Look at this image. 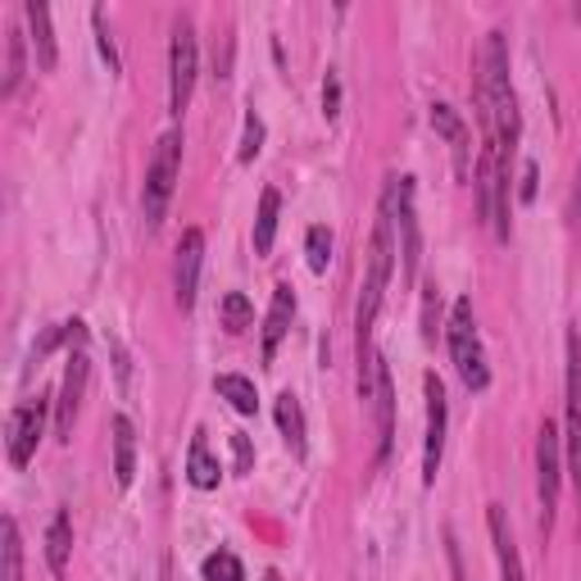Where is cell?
Masks as SVG:
<instances>
[{"label":"cell","mask_w":581,"mask_h":581,"mask_svg":"<svg viewBox=\"0 0 581 581\" xmlns=\"http://www.w3.org/2000/svg\"><path fill=\"white\" fill-rule=\"evenodd\" d=\"M360 391H364V400L373 404V418H377V454L386 459V454H391V432H395V391H391V368H386V360H382L377 351L360 364Z\"/></svg>","instance_id":"obj_8"},{"label":"cell","mask_w":581,"mask_h":581,"mask_svg":"<svg viewBox=\"0 0 581 581\" xmlns=\"http://www.w3.org/2000/svg\"><path fill=\"white\" fill-rule=\"evenodd\" d=\"M305 255H309V268H314V273H327V264H332V232H327L323 223H314V227H309V237H305Z\"/></svg>","instance_id":"obj_27"},{"label":"cell","mask_w":581,"mask_h":581,"mask_svg":"<svg viewBox=\"0 0 581 581\" xmlns=\"http://www.w3.org/2000/svg\"><path fill=\"white\" fill-rule=\"evenodd\" d=\"M559 477H563V450H559V432L545 418L541 436H536V495H541V532L554 528V509H559Z\"/></svg>","instance_id":"obj_9"},{"label":"cell","mask_w":581,"mask_h":581,"mask_svg":"<svg viewBox=\"0 0 581 581\" xmlns=\"http://www.w3.org/2000/svg\"><path fill=\"white\" fill-rule=\"evenodd\" d=\"M477 205L495 237L509 242V159L500 155V146L491 137L477 155Z\"/></svg>","instance_id":"obj_6"},{"label":"cell","mask_w":581,"mask_h":581,"mask_svg":"<svg viewBox=\"0 0 581 581\" xmlns=\"http://www.w3.org/2000/svg\"><path fill=\"white\" fill-rule=\"evenodd\" d=\"M205 581H246V568H242V559H237V554L218 550V554H209V559H205Z\"/></svg>","instance_id":"obj_28"},{"label":"cell","mask_w":581,"mask_h":581,"mask_svg":"<svg viewBox=\"0 0 581 581\" xmlns=\"http://www.w3.org/2000/svg\"><path fill=\"white\" fill-rule=\"evenodd\" d=\"M423 391H427V441H423V482L432 486L436 473H441V454H445V423H450V410H445V386L436 373L423 377Z\"/></svg>","instance_id":"obj_11"},{"label":"cell","mask_w":581,"mask_h":581,"mask_svg":"<svg viewBox=\"0 0 581 581\" xmlns=\"http://www.w3.org/2000/svg\"><path fill=\"white\" fill-rule=\"evenodd\" d=\"M486 522H491V541H495V559H500V581H528V577H522V559H518V545H513V532H509L504 509L491 504Z\"/></svg>","instance_id":"obj_17"},{"label":"cell","mask_w":581,"mask_h":581,"mask_svg":"<svg viewBox=\"0 0 581 581\" xmlns=\"http://www.w3.org/2000/svg\"><path fill=\"white\" fill-rule=\"evenodd\" d=\"M290 314H296V296H290V286L282 282L273 290V305H268V318H264V364L277 360V345L290 332Z\"/></svg>","instance_id":"obj_16"},{"label":"cell","mask_w":581,"mask_h":581,"mask_svg":"<svg viewBox=\"0 0 581 581\" xmlns=\"http://www.w3.org/2000/svg\"><path fill=\"white\" fill-rule=\"evenodd\" d=\"M522 200H536V164H528L522 168V191H518Z\"/></svg>","instance_id":"obj_36"},{"label":"cell","mask_w":581,"mask_h":581,"mask_svg":"<svg viewBox=\"0 0 581 581\" xmlns=\"http://www.w3.org/2000/svg\"><path fill=\"white\" fill-rule=\"evenodd\" d=\"M23 19L32 28V46H37V69H55L60 65V46H55V28H50V10L41 6V0H28L23 6Z\"/></svg>","instance_id":"obj_19"},{"label":"cell","mask_w":581,"mask_h":581,"mask_svg":"<svg viewBox=\"0 0 581 581\" xmlns=\"http://www.w3.org/2000/svg\"><path fill=\"white\" fill-rule=\"evenodd\" d=\"M196 69H200V46H196V23L187 14L173 19V41H168V105L183 114L196 91Z\"/></svg>","instance_id":"obj_7"},{"label":"cell","mask_w":581,"mask_h":581,"mask_svg":"<svg viewBox=\"0 0 581 581\" xmlns=\"http://www.w3.org/2000/svg\"><path fill=\"white\" fill-rule=\"evenodd\" d=\"M91 28H96V41H100V55H105L109 73H124V65H119V50H114V37H109V28H105V10H100V6L91 10Z\"/></svg>","instance_id":"obj_30"},{"label":"cell","mask_w":581,"mask_h":581,"mask_svg":"<svg viewBox=\"0 0 581 581\" xmlns=\"http://www.w3.org/2000/svg\"><path fill=\"white\" fill-rule=\"evenodd\" d=\"M250 323H255L250 301L242 296V290H227V296H223V327H227V332H246Z\"/></svg>","instance_id":"obj_26"},{"label":"cell","mask_w":581,"mask_h":581,"mask_svg":"<svg viewBox=\"0 0 581 581\" xmlns=\"http://www.w3.org/2000/svg\"><path fill=\"white\" fill-rule=\"evenodd\" d=\"M69 554H73V518H69V509H60L46 528V563L55 577L69 572Z\"/></svg>","instance_id":"obj_20"},{"label":"cell","mask_w":581,"mask_h":581,"mask_svg":"<svg viewBox=\"0 0 581 581\" xmlns=\"http://www.w3.org/2000/svg\"><path fill=\"white\" fill-rule=\"evenodd\" d=\"M200 264H205V232H200V227H187L183 242H178V259H173V290H178V305H183V309L196 305Z\"/></svg>","instance_id":"obj_13"},{"label":"cell","mask_w":581,"mask_h":581,"mask_svg":"<svg viewBox=\"0 0 581 581\" xmlns=\"http://www.w3.org/2000/svg\"><path fill=\"white\" fill-rule=\"evenodd\" d=\"M87 377H91V355H87V323L69 318V368H65L60 400H55V436H60V441H73V423H78V414H82Z\"/></svg>","instance_id":"obj_5"},{"label":"cell","mask_w":581,"mask_h":581,"mask_svg":"<svg viewBox=\"0 0 581 581\" xmlns=\"http://www.w3.org/2000/svg\"><path fill=\"white\" fill-rule=\"evenodd\" d=\"M159 581H173V559H164V563H159Z\"/></svg>","instance_id":"obj_38"},{"label":"cell","mask_w":581,"mask_h":581,"mask_svg":"<svg viewBox=\"0 0 581 581\" xmlns=\"http://www.w3.org/2000/svg\"><path fill=\"white\" fill-rule=\"evenodd\" d=\"M277 427H282L290 454H301V459H305V450H309V436H305V410H301V400L290 395V391L277 395Z\"/></svg>","instance_id":"obj_21"},{"label":"cell","mask_w":581,"mask_h":581,"mask_svg":"<svg viewBox=\"0 0 581 581\" xmlns=\"http://www.w3.org/2000/svg\"><path fill=\"white\" fill-rule=\"evenodd\" d=\"M445 559H450V572H454V581H469V577H463V559H459V545H454V536H445Z\"/></svg>","instance_id":"obj_35"},{"label":"cell","mask_w":581,"mask_h":581,"mask_svg":"<svg viewBox=\"0 0 581 581\" xmlns=\"http://www.w3.org/2000/svg\"><path fill=\"white\" fill-rule=\"evenodd\" d=\"M581 459V327L568 332V463Z\"/></svg>","instance_id":"obj_14"},{"label":"cell","mask_w":581,"mask_h":581,"mask_svg":"<svg viewBox=\"0 0 581 581\" xmlns=\"http://www.w3.org/2000/svg\"><path fill=\"white\" fill-rule=\"evenodd\" d=\"M572 218H577V227H581V168H577V191H572Z\"/></svg>","instance_id":"obj_37"},{"label":"cell","mask_w":581,"mask_h":581,"mask_svg":"<svg viewBox=\"0 0 581 581\" xmlns=\"http://www.w3.org/2000/svg\"><path fill=\"white\" fill-rule=\"evenodd\" d=\"M6 581H23V541H19V522L6 518Z\"/></svg>","instance_id":"obj_29"},{"label":"cell","mask_w":581,"mask_h":581,"mask_svg":"<svg viewBox=\"0 0 581 581\" xmlns=\"http://www.w3.org/2000/svg\"><path fill=\"white\" fill-rule=\"evenodd\" d=\"M187 482L200 486V491L218 486V459L209 454V441H205L200 432L191 436V450H187Z\"/></svg>","instance_id":"obj_22"},{"label":"cell","mask_w":581,"mask_h":581,"mask_svg":"<svg viewBox=\"0 0 581 581\" xmlns=\"http://www.w3.org/2000/svg\"><path fill=\"white\" fill-rule=\"evenodd\" d=\"M432 128L450 141V150H454V173H459V178H469V164H473V155H469V124H463L459 119V109L454 105H445V100H436L432 105Z\"/></svg>","instance_id":"obj_15"},{"label":"cell","mask_w":581,"mask_h":581,"mask_svg":"<svg viewBox=\"0 0 581 581\" xmlns=\"http://www.w3.org/2000/svg\"><path fill=\"white\" fill-rule=\"evenodd\" d=\"M41 427H46V404H19L6 418V450H10V463L14 469H28L32 454H37V441H41Z\"/></svg>","instance_id":"obj_12"},{"label":"cell","mask_w":581,"mask_h":581,"mask_svg":"<svg viewBox=\"0 0 581 581\" xmlns=\"http://www.w3.org/2000/svg\"><path fill=\"white\" fill-rule=\"evenodd\" d=\"M232 454H237V473H250V463H255V450H250V436H232Z\"/></svg>","instance_id":"obj_32"},{"label":"cell","mask_w":581,"mask_h":581,"mask_svg":"<svg viewBox=\"0 0 581 581\" xmlns=\"http://www.w3.org/2000/svg\"><path fill=\"white\" fill-rule=\"evenodd\" d=\"M572 482H577V495H581V459H572Z\"/></svg>","instance_id":"obj_39"},{"label":"cell","mask_w":581,"mask_h":581,"mask_svg":"<svg viewBox=\"0 0 581 581\" xmlns=\"http://www.w3.org/2000/svg\"><path fill=\"white\" fill-rule=\"evenodd\" d=\"M423 336L436 341V286H427V305H423Z\"/></svg>","instance_id":"obj_34"},{"label":"cell","mask_w":581,"mask_h":581,"mask_svg":"<svg viewBox=\"0 0 581 581\" xmlns=\"http://www.w3.org/2000/svg\"><path fill=\"white\" fill-rule=\"evenodd\" d=\"M259 150H264V119L250 109V114H246V132H242V164H250Z\"/></svg>","instance_id":"obj_31"},{"label":"cell","mask_w":581,"mask_h":581,"mask_svg":"<svg viewBox=\"0 0 581 581\" xmlns=\"http://www.w3.org/2000/svg\"><path fill=\"white\" fill-rule=\"evenodd\" d=\"M23 32L19 28H10V41H6V82H0V91L6 96H14L19 91V82H23Z\"/></svg>","instance_id":"obj_25"},{"label":"cell","mask_w":581,"mask_h":581,"mask_svg":"<svg viewBox=\"0 0 581 581\" xmlns=\"http://www.w3.org/2000/svg\"><path fill=\"white\" fill-rule=\"evenodd\" d=\"M336 109H341V82H336V73H327V82H323V114H327V119H336Z\"/></svg>","instance_id":"obj_33"},{"label":"cell","mask_w":581,"mask_h":581,"mask_svg":"<svg viewBox=\"0 0 581 581\" xmlns=\"http://www.w3.org/2000/svg\"><path fill=\"white\" fill-rule=\"evenodd\" d=\"M445 341H450V360H454L463 386H469V391H486L491 386V368H486V351H482V336H477V314H473L469 296L454 301Z\"/></svg>","instance_id":"obj_3"},{"label":"cell","mask_w":581,"mask_h":581,"mask_svg":"<svg viewBox=\"0 0 581 581\" xmlns=\"http://www.w3.org/2000/svg\"><path fill=\"white\" fill-rule=\"evenodd\" d=\"M395 187V227H400V259H404V282L418 277L423 259V232H418V209H414V178H391Z\"/></svg>","instance_id":"obj_10"},{"label":"cell","mask_w":581,"mask_h":581,"mask_svg":"<svg viewBox=\"0 0 581 581\" xmlns=\"http://www.w3.org/2000/svg\"><path fill=\"white\" fill-rule=\"evenodd\" d=\"M178 173H183V132L173 128L159 137L150 168H146V187H141V209H146V227H159L168 214V200L178 191Z\"/></svg>","instance_id":"obj_4"},{"label":"cell","mask_w":581,"mask_h":581,"mask_svg":"<svg viewBox=\"0 0 581 581\" xmlns=\"http://www.w3.org/2000/svg\"><path fill=\"white\" fill-rule=\"evenodd\" d=\"M264 581H277V572H268V577H264Z\"/></svg>","instance_id":"obj_40"},{"label":"cell","mask_w":581,"mask_h":581,"mask_svg":"<svg viewBox=\"0 0 581 581\" xmlns=\"http://www.w3.org/2000/svg\"><path fill=\"white\" fill-rule=\"evenodd\" d=\"M214 386H218V395H223L237 414H255V410H259V395H255V382H250V377L223 373V377H214Z\"/></svg>","instance_id":"obj_23"},{"label":"cell","mask_w":581,"mask_h":581,"mask_svg":"<svg viewBox=\"0 0 581 581\" xmlns=\"http://www.w3.org/2000/svg\"><path fill=\"white\" fill-rule=\"evenodd\" d=\"M109 427H114V482L132 486V477H137V432H132V418L114 414Z\"/></svg>","instance_id":"obj_18"},{"label":"cell","mask_w":581,"mask_h":581,"mask_svg":"<svg viewBox=\"0 0 581 581\" xmlns=\"http://www.w3.org/2000/svg\"><path fill=\"white\" fill-rule=\"evenodd\" d=\"M277 214H282V196L268 187L259 196V218H255V255H268L277 242Z\"/></svg>","instance_id":"obj_24"},{"label":"cell","mask_w":581,"mask_h":581,"mask_svg":"<svg viewBox=\"0 0 581 581\" xmlns=\"http://www.w3.org/2000/svg\"><path fill=\"white\" fill-rule=\"evenodd\" d=\"M477 109H482L486 137L500 146L504 159H513L522 119H518V96H513V82H509V46H504V32H491V37H486L482 78H477Z\"/></svg>","instance_id":"obj_1"},{"label":"cell","mask_w":581,"mask_h":581,"mask_svg":"<svg viewBox=\"0 0 581 581\" xmlns=\"http://www.w3.org/2000/svg\"><path fill=\"white\" fill-rule=\"evenodd\" d=\"M395 273V187H386L382 209H377V227H373V246H368V277L360 290V309H355V332H360V364L373 355V323L377 309L386 301V286Z\"/></svg>","instance_id":"obj_2"}]
</instances>
